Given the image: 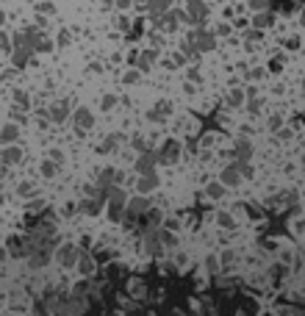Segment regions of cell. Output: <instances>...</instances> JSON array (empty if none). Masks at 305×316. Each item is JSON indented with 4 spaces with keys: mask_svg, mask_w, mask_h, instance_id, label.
Instances as JSON below:
<instances>
[{
    "mask_svg": "<svg viewBox=\"0 0 305 316\" xmlns=\"http://www.w3.org/2000/svg\"><path fill=\"white\" fill-rule=\"evenodd\" d=\"M64 117H67V103H59V106L50 108V120L53 122H61Z\"/></svg>",
    "mask_w": 305,
    "mask_h": 316,
    "instance_id": "ffe728a7",
    "label": "cell"
},
{
    "mask_svg": "<svg viewBox=\"0 0 305 316\" xmlns=\"http://www.w3.org/2000/svg\"><path fill=\"white\" fill-rule=\"evenodd\" d=\"M131 3H133V0H117V6H120V9H128Z\"/></svg>",
    "mask_w": 305,
    "mask_h": 316,
    "instance_id": "e575fe53",
    "label": "cell"
},
{
    "mask_svg": "<svg viewBox=\"0 0 305 316\" xmlns=\"http://www.w3.org/2000/svg\"><path fill=\"white\" fill-rule=\"evenodd\" d=\"M156 164H158V153H142V155L136 158V172H139V175L156 172Z\"/></svg>",
    "mask_w": 305,
    "mask_h": 316,
    "instance_id": "277c9868",
    "label": "cell"
},
{
    "mask_svg": "<svg viewBox=\"0 0 305 316\" xmlns=\"http://www.w3.org/2000/svg\"><path fill=\"white\" fill-rule=\"evenodd\" d=\"M239 180H241V172H239V167H236V164H233V167H225V169H222V183H225V186H236Z\"/></svg>",
    "mask_w": 305,
    "mask_h": 316,
    "instance_id": "8fae6325",
    "label": "cell"
},
{
    "mask_svg": "<svg viewBox=\"0 0 305 316\" xmlns=\"http://www.w3.org/2000/svg\"><path fill=\"white\" fill-rule=\"evenodd\" d=\"M269 23H272V17H269V14H258V17H255V25H258V28H266Z\"/></svg>",
    "mask_w": 305,
    "mask_h": 316,
    "instance_id": "484cf974",
    "label": "cell"
},
{
    "mask_svg": "<svg viewBox=\"0 0 305 316\" xmlns=\"http://www.w3.org/2000/svg\"><path fill=\"white\" fill-rule=\"evenodd\" d=\"M114 106V97L108 95V97H103V108H111Z\"/></svg>",
    "mask_w": 305,
    "mask_h": 316,
    "instance_id": "836d02e7",
    "label": "cell"
},
{
    "mask_svg": "<svg viewBox=\"0 0 305 316\" xmlns=\"http://www.w3.org/2000/svg\"><path fill=\"white\" fill-rule=\"evenodd\" d=\"M236 153H239V158H250V153H252L250 142H239V147H236Z\"/></svg>",
    "mask_w": 305,
    "mask_h": 316,
    "instance_id": "cb8c5ba5",
    "label": "cell"
},
{
    "mask_svg": "<svg viewBox=\"0 0 305 316\" xmlns=\"http://www.w3.org/2000/svg\"><path fill=\"white\" fill-rule=\"evenodd\" d=\"M133 3H136V6H147L150 0H133Z\"/></svg>",
    "mask_w": 305,
    "mask_h": 316,
    "instance_id": "d590c367",
    "label": "cell"
},
{
    "mask_svg": "<svg viewBox=\"0 0 305 316\" xmlns=\"http://www.w3.org/2000/svg\"><path fill=\"white\" fill-rule=\"evenodd\" d=\"M205 17H208V6H205V0H189V3H186V20H189V23L200 25Z\"/></svg>",
    "mask_w": 305,
    "mask_h": 316,
    "instance_id": "7a4b0ae2",
    "label": "cell"
},
{
    "mask_svg": "<svg viewBox=\"0 0 305 316\" xmlns=\"http://www.w3.org/2000/svg\"><path fill=\"white\" fill-rule=\"evenodd\" d=\"M222 194H225V189H222V183H211V186H208V197H211V200H219Z\"/></svg>",
    "mask_w": 305,
    "mask_h": 316,
    "instance_id": "603a6c76",
    "label": "cell"
},
{
    "mask_svg": "<svg viewBox=\"0 0 305 316\" xmlns=\"http://www.w3.org/2000/svg\"><path fill=\"white\" fill-rule=\"evenodd\" d=\"M139 194H150L153 189H158V175L150 172V175H142V180H139Z\"/></svg>",
    "mask_w": 305,
    "mask_h": 316,
    "instance_id": "9c48e42d",
    "label": "cell"
},
{
    "mask_svg": "<svg viewBox=\"0 0 305 316\" xmlns=\"http://www.w3.org/2000/svg\"><path fill=\"white\" fill-rule=\"evenodd\" d=\"M147 222H150V225H158V222H161V214H158V211H150V214H147Z\"/></svg>",
    "mask_w": 305,
    "mask_h": 316,
    "instance_id": "f546056e",
    "label": "cell"
},
{
    "mask_svg": "<svg viewBox=\"0 0 305 316\" xmlns=\"http://www.w3.org/2000/svg\"><path fill=\"white\" fill-rule=\"evenodd\" d=\"M14 100H17V106H28V95H23V92H14Z\"/></svg>",
    "mask_w": 305,
    "mask_h": 316,
    "instance_id": "f1b7e54d",
    "label": "cell"
},
{
    "mask_svg": "<svg viewBox=\"0 0 305 316\" xmlns=\"http://www.w3.org/2000/svg\"><path fill=\"white\" fill-rule=\"evenodd\" d=\"M108 216H111L114 222H122V216H125V203H111V200H108Z\"/></svg>",
    "mask_w": 305,
    "mask_h": 316,
    "instance_id": "4fadbf2b",
    "label": "cell"
},
{
    "mask_svg": "<svg viewBox=\"0 0 305 316\" xmlns=\"http://www.w3.org/2000/svg\"><path fill=\"white\" fill-rule=\"evenodd\" d=\"M250 6L255 12H263V9H269V0H250Z\"/></svg>",
    "mask_w": 305,
    "mask_h": 316,
    "instance_id": "4316f807",
    "label": "cell"
},
{
    "mask_svg": "<svg viewBox=\"0 0 305 316\" xmlns=\"http://www.w3.org/2000/svg\"><path fill=\"white\" fill-rule=\"evenodd\" d=\"M20 158H23L20 147H6V150H3V161H6V164H17Z\"/></svg>",
    "mask_w": 305,
    "mask_h": 316,
    "instance_id": "ac0fdd59",
    "label": "cell"
},
{
    "mask_svg": "<svg viewBox=\"0 0 305 316\" xmlns=\"http://www.w3.org/2000/svg\"><path fill=\"white\" fill-rule=\"evenodd\" d=\"M158 236H161V244L175 247V236H172V233H164V230H158Z\"/></svg>",
    "mask_w": 305,
    "mask_h": 316,
    "instance_id": "d4e9b609",
    "label": "cell"
},
{
    "mask_svg": "<svg viewBox=\"0 0 305 316\" xmlns=\"http://www.w3.org/2000/svg\"><path fill=\"white\" fill-rule=\"evenodd\" d=\"M153 61H156V53H153V50H147V53H142V59H139L136 64H139V70H150V67H153Z\"/></svg>",
    "mask_w": 305,
    "mask_h": 316,
    "instance_id": "44dd1931",
    "label": "cell"
},
{
    "mask_svg": "<svg viewBox=\"0 0 305 316\" xmlns=\"http://www.w3.org/2000/svg\"><path fill=\"white\" fill-rule=\"evenodd\" d=\"M219 225H227V227H230V225H233V219H230L227 214H219Z\"/></svg>",
    "mask_w": 305,
    "mask_h": 316,
    "instance_id": "d6a6232c",
    "label": "cell"
},
{
    "mask_svg": "<svg viewBox=\"0 0 305 316\" xmlns=\"http://www.w3.org/2000/svg\"><path fill=\"white\" fill-rule=\"evenodd\" d=\"M20 194H23V197H28V194H34V189H31L28 183H23V186H20Z\"/></svg>",
    "mask_w": 305,
    "mask_h": 316,
    "instance_id": "1f68e13d",
    "label": "cell"
},
{
    "mask_svg": "<svg viewBox=\"0 0 305 316\" xmlns=\"http://www.w3.org/2000/svg\"><path fill=\"white\" fill-rule=\"evenodd\" d=\"M75 261H78V247L61 244V247H59V263H61V266H72Z\"/></svg>",
    "mask_w": 305,
    "mask_h": 316,
    "instance_id": "8992f818",
    "label": "cell"
},
{
    "mask_svg": "<svg viewBox=\"0 0 305 316\" xmlns=\"http://www.w3.org/2000/svg\"><path fill=\"white\" fill-rule=\"evenodd\" d=\"M136 81H139V72H128V75H125V84H136Z\"/></svg>",
    "mask_w": 305,
    "mask_h": 316,
    "instance_id": "4dcf8cb0",
    "label": "cell"
},
{
    "mask_svg": "<svg viewBox=\"0 0 305 316\" xmlns=\"http://www.w3.org/2000/svg\"><path fill=\"white\" fill-rule=\"evenodd\" d=\"M48 261H50V250H34V252H28V266L31 269H42V266H48Z\"/></svg>",
    "mask_w": 305,
    "mask_h": 316,
    "instance_id": "52a82bcc",
    "label": "cell"
},
{
    "mask_svg": "<svg viewBox=\"0 0 305 316\" xmlns=\"http://www.w3.org/2000/svg\"><path fill=\"white\" fill-rule=\"evenodd\" d=\"M31 53H34V48H14V53H12V61L17 67H25L31 61Z\"/></svg>",
    "mask_w": 305,
    "mask_h": 316,
    "instance_id": "7c38bea8",
    "label": "cell"
},
{
    "mask_svg": "<svg viewBox=\"0 0 305 316\" xmlns=\"http://www.w3.org/2000/svg\"><path fill=\"white\" fill-rule=\"evenodd\" d=\"M86 308H89V305H86V299L81 297L78 291H75V294H70V316H81Z\"/></svg>",
    "mask_w": 305,
    "mask_h": 316,
    "instance_id": "30bf717a",
    "label": "cell"
},
{
    "mask_svg": "<svg viewBox=\"0 0 305 316\" xmlns=\"http://www.w3.org/2000/svg\"><path fill=\"white\" fill-rule=\"evenodd\" d=\"M78 263H81V272H84V274H89L92 269H95V263H92V258H89V255H81V258H78Z\"/></svg>",
    "mask_w": 305,
    "mask_h": 316,
    "instance_id": "7402d4cb",
    "label": "cell"
},
{
    "mask_svg": "<svg viewBox=\"0 0 305 316\" xmlns=\"http://www.w3.org/2000/svg\"><path fill=\"white\" fill-rule=\"evenodd\" d=\"M147 208H150V200L147 197H133L131 203H128V214H133V216H142V214H147Z\"/></svg>",
    "mask_w": 305,
    "mask_h": 316,
    "instance_id": "ba28073f",
    "label": "cell"
},
{
    "mask_svg": "<svg viewBox=\"0 0 305 316\" xmlns=\"http://www.w3.org/2000/svg\"><path fill=\"white\" fill-rule=\"evenodd\" d=\"M114 180H117L114 169H106V172H100V178H97V186H100V189H108V186H114Z\"/></svg>",
    "mask_w": 305,
    "mask_h": 316,
    "instance_id": "2e32d148",
    "label": "cell"
},
{
    "mask_svg": "<svg viewBox=\"0 0 305 316\" xmlns=\"http://www.w3.org/2000/svg\"><path fill=\"white\" fill-rule=\"evenodd\" d=\"M17 136H20V128L17 125H6L3 131H0V142H14Z\"/></svg>",
    "mask_w": 305,
    "mask_h": 316,
    "instance_id": "e0dca14e",
    "label": "cell"
},
{
    "mask_svg": "<svg viewBox=\"0 0 305 316\" xmlns=\"http://www.w3.org/2000/svg\"><path fill=\"white\" fill-rule=\"evenodd\" d=\"M42 175H45V178H53V175H56V167L50 161H45L42 164Z\"/></svg>",
    "mask_w": 305,
    "mask_h": 316,
    "instance_id": "83f0119b",
    "label": "cell"
},
{
    "mask_svg": "<svg viewBox=\"0 0 305 316\" xmlns=\"http://www.w3.org/2000/svg\"><path fill=\"white\" fill-rule=\"evenodd\" d=\"M169 6H172V0H150L147 9H150V20L158 25V20H161L164 12H169Z\"/></svg>",
    "mask_w": 305,
    "mask_h": 316,
    "instance_id": "5b68a950",
    "label": "cell"
},
{
    "mask_svg": "<svg viewBox=\"0 0 305 316\" xmlns=\"http://www.w3.org/2000/svg\"><path fill=\"white\" fill-rule=\"evenodd\" d=\"M189 42L197 48V53H208V50L216 48L214 34H208V31H192V34H189Z\"/></svg>",
    "mask_w": 305,
    "mask_h": 316,
    "instance_id": "6da1fadb",
    "label": "cell"
},
{
    "mask_svg": "<svg viewBox=\"0 0 305 316\" xmlns=\"http://www.w3.org/2000/svg\"><path fill=\"white\" fill-rule=\"evenodd\" d=\"M175 158H178V144H175V142H167L164 153H158V161H175Z\"/></svg>",
    "mask_w": 305,
    "mask_h": 316,
    "instance_id": "9a60e30c",
    "label": "cell"
},
{
    "mask_svg": "<svg viewBox=\"0 0 305 316\" xmlns=\"http://www.w3.org/2000/svg\"><path fill=\"white\" fill-rule=\"evenodd\" d=\"M75 122H78L81 131H84V128H89L92 125V111H89V108H78V111H75Z\"/></svg>",
    "mask_w": 305,
    "mask_h": 316,
    "instance_id": "5bb4252c",
    "label": "cell"
},
{
    "mask_svg": "<svg viewBox=\"0 0 305 316\" xmlns=\"http://www.w3.org/2000/svg\"><path fill=\"white\" fill-rule=\"evenodd\" d=\"M144 247H147V252L150 255H161V236H158V230H156V225H150L147 230H144Z\"/></svg>",
    "mask_w": 305,
    "mask_h": 316,
    "instance_id": "3957f363",
    "label": "cell"
},
{
    "mask_svg": "<svg viewBox=\"0 0 305 316\" xmlns=\"http://www.w3.org/2000/svg\"><path fill=\"white\" fill-rule=\"evenodd\" d=\"M81 211H84V214H89V216H95L97 211H100V200H84V203L78 205Z\"/></svg>",
    "mask_w": 305,
    "mask_h": 316,
    "instance_id": "d6986e66",
    "label": "cell"
}]
</instances>
